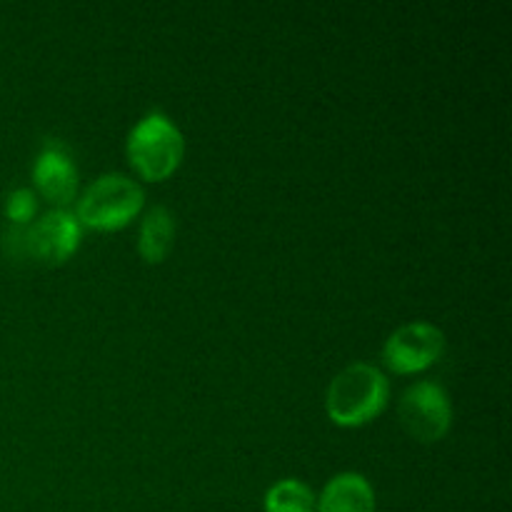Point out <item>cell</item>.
I'll return each mask as SVG.
<instances>
[{
    "label": "cell",
    "mask_w": 512,
    "mask_h": 512,
    "mask_svg": "<svg viewBox=\"0 0 512 512\" xmlns=\"http://www.w3.org/2000/svg\"><path fill=\"white\" fill-rule=\"evenodd\" d=\"M388 395V380L375 365L355 363L340 370L328 385L325 410L340 428H358L383 413Z\"/></svg>",
    "instance_id": "6da1fadb"
},
{
    "label": "cell",
    "mask_w": 512,
    "mask_h": 512,
    "mask_svg": "<svg viewBox=\"0 0 512 512\" xmlns=\"http://www.w3.org/2000/svg\"><path fill=\"white\" fill-rule=\"evenodd\" d=\"M185 153L183 133L160 110L143 115L128 135L130 165L145 180H165L175 173Z\"/></svg>",
    "instance_id": "7a4b0ae2"
},
{
    "label": "cell",
    "mask_w": 512,
    "mask_h": 512,
    "mask_svg": "<svg viewBox=\"0 0 512 512\" xmlns=\"http://www.w3.org/2000/svg\"><path fill=\"white\" fill-rule=\"evenodd\" d=\"M143 188L133 178L120 173H105L88 185L78 200L75 218L93 230H118L128 225L143 208Z\"/></svg>",
    "instance_id": "3957f363"
},
{
    "label": "cell",
    "mask_w": 512,
    "mask_h": 512,
    "mask_svg": "<svg viewBox=\"0 0 512 512\" xmlns=\"http://www.w3.org/2000/svg\"><path fill=\"white\" fill-rule=\"evenodd\" d=\"M398 415L410 438L420 443H438L453 423V405L443 385L420 380L403 393Z\"/></svg>",
    "instance_id": "277c9868"
},
{
    "label": "cell",
    "mask_w": 512,
    "mask_h": 512,
    "mask_svg": "<svg viewBox=\"0 0 512 512\" xmlns=\"http://www.w3.org/2000/svg\"><path fill=\"white\" fill-rule=\"evenodd\" d=\"M445 350V335L430 323H408L395 330L383 348V360L393 373L410 375L430 368Z\"/></svg>",
    "instance_id": "5b68a950"
},
{
    "label": "cell",
    "mask_w": 512,
    "mask_h": 512,
    "mask_svg": "<svg viewBox=\"0 0 512 512\" xmlns=\"http://www.w3.org/2000/svg\"><path fill=\"white\" fill-rule=\"evenodd\" d=\"M83 240V225L75 213L58 208L45 213L38 223L28 225V258L40 263L58 265L65 263L78 250Z\"/></svg>",
    "instance_id": "8992f818"
},
{
    "label": "cell",
    "mask_w": 512,
    "mask_h": 512,
    "mask_svg": "<svg viewBox=\"0 0 512 512\" xmlns=\"http://www.w3.org/2000/svg\"><path fill=\"white\" fill-rule=\"evenodd\" d=\"M33 180L40 193L55 205H70L78 193V168L63 145L48 143L33 165Z\"/></svg>",
    "instance_id": "52a82bcc"
},
{
    "label": "cell",
    "mask_w": 512,
    "mask_h": 512,
    "mask_svg": "<svg viewBox=\"0 0 512 512\" xmlns=\"http://www.w3.org/2000/svg\"><path fill=\"white\" fill-rule=\"evenodd\" d=\"M318 512H375L373 485L360 473H340L323 488Z\"/></svg>",
    "instance_id": "ba28073f"
},
{
    "label": "cell",
    "mask_w": 512,
    "mask_h": 512,
    "mask_svg": "<svg viewBox=\"0 0 512 512\" xmlns=\"http://www.w3.org/2000/svg\"><path fill=\"white\" fill-rule=\"evenodd\" d=\"M175 218L165 205H155L145 213L138 233V250L145 263H163L173 248Z\"/></svg>",
    "instance_id": "9c48e42d"
},
{
    "label": "cell",
    "mask_w": 512,
    "mask_h": 512,
    "mask_svg": "<svg viewBox=\"0 0 512 512\" xmlns=\"http://www.w3.org/2000/svg\"><path fill=\"white\" fill-rule=\"evenodd\" d=\"M315 495L300 480H280L265 493V512H313Z\"/></svg>",
    "instance_id": "30bf717a"
},
{
    "label": "cell",
    "mask_w": 512,
    "mask_h": 512,
    "mask_svg": "<svg viewBox=\"0 0 512 512\" xmlns=\"http://www.w3.org/2000/svg\"><path fill=\"white\" fill-rule=\"evenodd\" d=\"M5 215L10 223L28 225V220L35 215V195L30 188H18L5 198Z\"/></svg>",
    "instance_id": "8fae6325"
}]
</instances>
